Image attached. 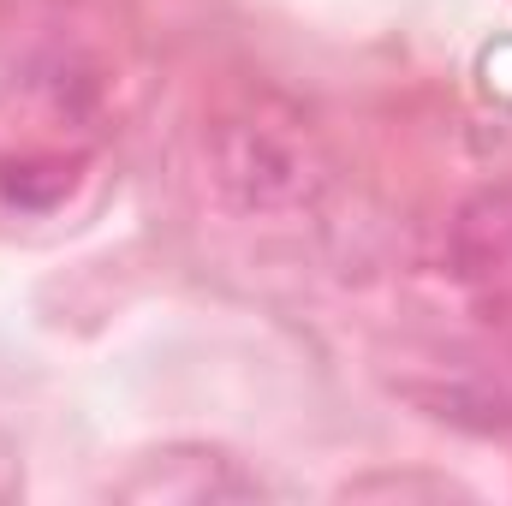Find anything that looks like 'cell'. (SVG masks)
<instances>
[]
</instances>
